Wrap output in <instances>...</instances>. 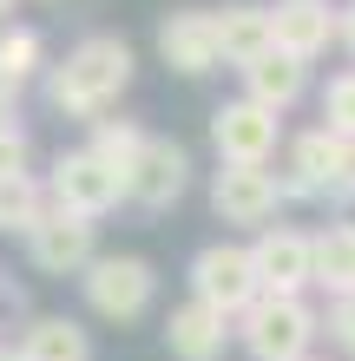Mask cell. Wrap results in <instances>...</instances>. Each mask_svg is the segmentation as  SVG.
Returning a JSON list of instances; mask_svg holds the SVG:
<instances>
[{
	"label": "cell",
	"instance_id": "cell-1",
	"mask_svg": "<svg viewBox=\"0 0 355 361\" xmlns=\"http://www.w3.org/2000/svg\"><path fill=\"white\" fill-rule=\"evenodd\" d=\"M132 47H125L119 33H86L66 59H53L47 66V105L59 118H79V125H92V118H106L112 105L125 99V86H132Z\"/></svg>",
	"mask_w": 355,
	"mask_h": 361
},
{
	"label": "cell",
	"instance_id": "cell-2",
	"mask_svg": "<svg viewBox=\"0 0 355 361\" xmlns=\"http://www.w3.org/2000/svg\"><path fill=\"white\" fill-rule=\"evenodd\" d=\"M323 335V315L309 309V295H257L237 322H231V342L250 361H303Z\"/></svg>",
	"mask_w": 355,
	"mask_h": 361
},
{
	"label": "cell",
	"instance_id": "cell-3",
	"mask_svg": "<svg viewBox=\"0 0 355 361\" xmlns=\"http://www.w3.org/2000/svg\"><path fill=\"white\" fill-rule=\"evenodd\" d=\"M47 204L53 210H73V217H106V210L125 204V178L112 171L106 158H92L86 145L79 152H59L53 158V178H47Z\"/></svg>",
	"mask_w": 355,
	"mask_h": 361
},
{
	"label": "cell",
	"instance_id": "cell-4",
	"mask_svg": "<svg viewBox=\"0 0 355 361\" xmlns=\"http://www.w3.org/2000/svg\"><path fill=\"white\" fill-rule=\"evenodd\" d=\"M257 269H250V243H204L191 257V302L217 309V315H237L257 302Z\"/></svg>",
	"mask_w": 355,
	"mask_h": 361
},
{
	"label": "cell",
	"instance_id": "cell-5",
	"mask_svg": "<svg viewBox=\"0 0 355 361\" xmlns=\"http://www.w3.org/2000/svg\"><path fill=\"white\" fill-rule=\"evenodd\" d=\"M79 289H86V309L106 315V322H138L145 309H152L158 295V276L145 257H92L86 276H79Z\"/></svg>",
	"mask_w": 355,
	"mask_h": 361
},
{
	"label": "cell",
	"instance_id": "cell-6",
	"mask_svg": "<svg viewBox=\"0 0 355 361\" xmlns=\"http://www.w3.org/2000/svg\"><path fill=\"white\" fill-rule=\"evenodd\" d=\"M211 145H217V164H270L283 145V112L237 92L211 112Z\"/></svg>",
	"mask_w": 355,
	"mask_h": 361
},
{
	"label": "cell",
	"instance_id": "cell-7",
	"mask_svg": "<svg viewBox=\"0 0 355 361\" xmlns=\"http://www.w3.org/2000/svg\"><path fill=\"white\" fill-rule=\"evenodd\" d=\"M342 158H349V145H342L336 132H323V125L296 132V138L283 145V171H277L283 204H303V197H336Z\"/></svg>",
	"mask_w": 355,
	"mask_h": 361
},
{
	"label": "cell",
	"instance_id": "cell-8",
	"mask_svg": "<svg viewBox=\"0 0 355 361\" xmlns=\"http://www.w3.org/2000/svg\"><path fill=\"white\" fill-rule=\"evenodd\" d=\"M99 257V230L92 217H73V210H40V224L27 230V263L40 276H86V263Z\"/></svg>",
	"mask_w": 355,
	"mask_h": 361
},
{
	"label": "cell",
	"instance_id": "cell-9",
	"mask_svg": "<svg viewBox=\"0 0 355 361\" xmlns=\"http://www.w3.org/2000/svg\"><path fill=\"white\" fill-rule=\"evenodd\" d=\"M211 210H217V224H237V230L277 224V210H283L277 171H270V164H217V178H211Z\"/></svg>",
	"mask_w": 355,
	"mask_h": 361
},
{
	"label": "cell",
	"instance_id": "cell-10",
	"mask_svg": "<svg viewBox=\"0 0 355 361\" xmlns=\"http://www.w3.org/2000/svg\"><path fill=\"white\" fill-rule=\"evenodd\" d=\"M250 269H257V289L263 295H309V289H316V269H309V230L263 224L257 243H250Z\"/></svg>",
	"mask_w": 355,
	"mask_h": 361
},
{
	"label": "cell",
	"instance_id": "cell-11",
	"mask_svg": "<svg viewBox=\"0 0 355 361\" xmlns=\"http://www.w3.org/2000/svg\"><path fill=\"white\" fill-rule=\"evenodd\" d=\"M184 184H191V152H184L178 138H152L145 132L132 171H125V204L138 210H172L184 197Z\"/></svg>",
	"mask_w": 355,
	"mask_h": 361
},
{
	"label": "cell",
	"instance_id": "cell-12",
	"mask_svg": "<svg viewBox=\"0 0 355 361\" xmlns=\"http://www.w3.org/2000/svg\"><path fill=\"white\" fill-rule=\"evenodd\" d=\"M158 59L184 79H204L217 73V27H211V7H172L158 20Z\"/></svg>",
	"mask_w": 355,
	"mask_h": 361
},
{
	"label": "cell",
	"instance_id": "cell-13",
	"mask_svg": "<svg viewBox=\"0 0 355 361\" xmlns=\"http://www.w3.org/2000/svg\"><path fill=\"white\" fill-rule=\"evenodd\" d=\"M270 39H277V53L316 66L336 47V0H277L270 7Z\"/></svg>",
	"mask_w": 355,
	"mask_h": 361
},
{
	"label": "cell",
	"instance_id": "cell-14",
	"mask_svg": "<svg viewBox=\"0 0 355 361\" xmlns=\"http://www.w3.org/2000/svg\"><path fill=\"white\" fill-rule=\"evenodd\" d=\"M164 348H172V361H224V348H231V315H217L204 302H178L164 315Z\"/></svg>",
	"mask_w": 355,
	"mask_h": 361
},
{
	"label": "cell",
	"instance_id": "cell-15",
	"mask_svg": "<svg viewBox=\"0 0 355 361\" xmlns=\"http://www.w3.org/2000/svg\"><path fill=\"white\" fill-rule=\"evenodd\" d=\"M211 27H217V66H237V73L277 47V39H270V7H257V0L211 7Z\"/></svg>",
	"mask_w": 355,
	"mask_h": 361
},
{
	"label": "cell",
	"instance_id": "cell-16",
	"mask_svg": "<svg viewBox=\"0 0 355 361\" xmlns=\"http://www.w3.org/2000/svg\"><path fill=\"white\" fill-rule=\"evenodd\" d=\"M237 79H243V99L270 105V112H289V105L309 99V66H303V59H289V53H277V47H270L263 59H250Z\"/></svg>",
	"mask_w": 355,
	"mask_h": 361
},
{
	"label": "cell",
	"instance_id": "cell-17",
	"mask_svg": "<svg viewBox=\"0 0 355 361\" xmlns=\"http://www.w3.org/2000/svg\"><path fill=\"white\" fill-rule=\"evenodd\" d=\"M309 269H316V289H323V295L355 289V224H349V217L309 230Z\"/></svg>",
	"mask_w": 355,
	"mask_h": 361
},
{
	"label": "cell",
	"instance_id": "cell-18",
	"mask_svg": "<svg viewBox=\"0 0 355 361\" xmlns=\"http://www.w3.org/2000/svg\"><path fill=\"white\" fill-rule=\"evenodd\" d=\"M20 361H92V335L73 315H33L20 329Z\"/></svg>",
	"mask_w": 355,
	"mask_h": 361
},
{
	"label": "cell",
	"instance_id": "cell-19",
	"mask_svg": "<svg viewBox=\"0 0 355 361\" xmlns=\"http://www.w3.org/2000/svg\"><path fill=\"white\" fill-rule=\"evenodd\" d=\"M40 210H47V184L33 171H13L0 178V237H27L40 224Z\"/></svg>",
	"mask_w": 355,
	"mask_h": 361
},
{
	"label": "cell",
	"instance_id": "cell-20",
	"mask_svg": "<svg viewBox=\"0 0 355 361\" xmlns=\"http://www.w3.org/2000/svg\"><path fill=\"white\" fill-rule=\"evenodd\" d=\"M33 73H47V39L33 27H0V79L7 86H27Z\"/></svg>",
	"mask_w": 355,
	"mask_h": 361
},
{
	"label": "cell",
	"instance_id": "cell-21",
	"mask_svg": "<svg viewBox=\"0 0 355 361\" xmlns=\"http://www.w3.org/2000/svg\"><path fill=\"white\" fill-rule=\"evenodd\" d=\"M138 145H145V132H138L132 118H92V138H86V152H92V158H106V164H112L119 178L132 171Z\"/></svg>",
	"mask_w": 355,
	"mask_h": 361
},
{
	"label": "cell",
	"instance_id": "cell-22",
	"mask_svg": "<svg viewBox=\"0 0 355 361\" xmlns=\"http://www.w3.org/2000/svg\"><path fill=\"white\" fill-rule=\"evenodd\" d=\"M323 132H336L342 145H355V66L329 73V86H323Z\"/></svg>",
	"mask_w": 355,
	"mask_h": 361
},
{
	"label": "cell",
	"instance_id": "cell-23",
	"mask_svg": "<svg viewBox=\"0 0 355 361\" xmlns=\"http://www.w3.org/2000/svg\"><path fill=\"white\" fill-rule=\"evenodd\" d=\"M323 329H329V342H342V348L355 355V289L329 295V315H323Z\"/></svg>",
	"mask_w": 355,
	"mask_h": 361
},
{
	"label": "cell",
	"instance_id": "cell-24",
	"mask_svg": "<svg viewBox=\"0 0 355 361\" xmlns=\"http://www.w3.org/2000/svg\"><path fill=\"white\" fill-rule=\"evenodd\" d=\"M27 158H33V145L20 125H0V178H13V171H27Z\"/></svg>",
	"mask_w": 355,
	"mask_h": 361
},
{
	"label": "cell",
	"instance_id": "cell-25",
	"mask_svg": "<svg viewBox=\"0 0 355 361\" xmlns=\"http://www.w3.org/2000/svg\"><path fill=\"white\" fill-rule=\"evenodd\" d=\"M336 47L355 59V0H349V7H336Z\"/></svg>",
	"mask_w": 355,
	"mask_h": 361
},
{
	"label": "cell",
	"instance_id": "cell-26",
	"mask_svg": "<svg viewBox=\"0 0 355 361\" xmlns=\"http://www.w3.org/2000/svg\"><path fill=\"white\" fill-rule=\"evenodd\" d=\"M336 197L355 204V145H349V158H342V178H336Z\"/></svg>",
	"mask_w": 355,
	"mask_h": 361
},
{
	"label": "cell",
	"instance_id": "cell-27",
	"mask_svg": "<svg viewBox=\"0 0 355 361\" xmlns=\"http://www.w3.org/2000/svg\"><path fill=\"white\" fill-rule=\"evenodd\" d=\"M13 105H20V86H7V79H0V125H13Z\"/></svg>",
	"mask_w": 355,
	"mask_h": 361
},
{
	"label": "cell",
	"instance_id": "cell-28",
	"mask_svg": "<svg viewBox=\"0 0 355 361\" xmlns=\"http://www.w3.org/2000/svg\"><path fill=\"white\" fill-rule=\"evenodd\" d=\"M0 361H20V348H0Z\"/></svg>",
	"mask_w": 355,
	"mask_h": 361
},
{
	"label": "cell",
	"instance_id": "cell-29",
	"mask_svg": "<svg viewBox=\"0 0 355 361\" xmlns=\"http://www.w3.org/2000/svg\"><path fill=\"white\" fill-rule=\"evenodd\" d=\"M7 13H13V0H0V20H7Z\"/></svg>",
	"mask_w": 355,
	"mask_h": 361
},
{
	"label": "cell",
	"instance_id": "cell-30",
	"mask_svg": "<svg viewBox=\"0 0 355 361\" xmlns=\"http://www.w3.org/2000/svg\"><path fill=\"white\" fill-rule=\"evenodd\" d=\"M303 361H329V355H316V348H309V355H303Z\"/></svg>",
	"mask_w": 355,
	"mask_h": 361
}]
</instances>
